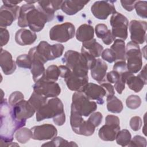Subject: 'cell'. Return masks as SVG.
Segmentation results:
<instances>
[{
  "label": "cell",
  "mask_w": 147,
  "mask_h": 147,
  "mask_svg": "<svg viewBox=\"0 0 147 147\" xmlns=\"http://www.w3.org/2000/svg\"><path fill=\"white\" fill-rule=\"evenodd\" d=\"M147 24L145 21L131 20L129 23V30L131 41L142 44L146 40Z\"/></svg>",
  "instance_id": "9a60e30c"
},
{
  "label": "cell",
  "mask_w": 147,
  "mask_h": 147,
  "mask_svg": "<svg viewBox=\"0 0 147 147\" xmlns=\"http://www.w3.org/2000/svg\"><path fill=\"white\" fill-rule=\"evenodd\" d=\"M131 139V134L130 131L127 129H123L119 130L115 138L117 144L122 146H127Z\"/></svg>",
  "instance_id": "e575fe53"
},
{
  "label": "cell",
  "mask_w": 147,
  "mask_h": 147,
  "mask_svg": "<svg viewBox=\"0 0 147 147\" xmlns=\"http://www.w3.org/2000/svg\"><path fill=\"white\" fill-rule=\"evenodd\" d=\"M24 98V96L20 91H14L10 94L9 98V103L13 107L16 103L23 100Z\"/></svg>",
  "instance_id": "60d3db41"
},
{
  "label": "cell",
  "mask_w": 147,
  "mask_h": 147,
  "mask_svg": "<svg viewBox=\"0 0 147 147\" xmlns=\"http://www.w3.org/2000/svg\"><path fill=\"white\" fill-rule=\"evenodd\" d=\"M49 22L47 16L33 4H25L21 6L18 18V25L21 28L29 26L33 32L41 31Z\"/></svg>",
  "instance_id": "7a4b0ae2"
},
{
  "label": "cell",
  "mask_w": 147,
  "mask_h": 147,
  "mask_svg": "<svg viewBox=\"0 0 147 147\" xmlns=\"http://www.w3.org/2000/svg\"><path fill=\"white\" fill-rule=\"evenodd\" d=\"M33 139L36 140H48L55 137L57 134V130L55 126L51 124H43L32 127Z\"/></svg>",
  "instance_id": "e0dca14e"
},
{
  "label": "cell",
  "mask_w": 147,
  "mask_h": 147,
  "mask_svg": "<svg viewBox=\"0 0 147 147\" xmlns=\"http://www.w3.org/2000/svg\"><path fill=\"white\" fill-rule=\"evenodd\" d=\"M37 38V36L34 32L26 29H19L15 35L16 42L22 46L33 44Z\"/></svg>",
  "instance_id": "cb8c5ba5"
},
{
  "label": "cell",
  "mask_w": 147,
  "mask_h": 147,
  "mask_svg": "<svg viewBox=\"0 0 147 147\" xmlns=\"http://www.w3.org/2000/svg\"><path fill=\"white\" fill-rule=\"evenodd\" d=\"M126 104L128 108L135 110L140 106L141 104V99L138 95H131L127 98Z\"/></svg>",
  "instance_id": "74e56055"
},
{
  "label": "cell",
  "mask_w": 147,
  "mask_h": 147,
  "mask_svg": "<svg viewBox=\"0 0 147 147\" xmlns=\"http://www.w3.org/2000/svg\"><path fill=\"white\" fill-rule=\"evenodd\" d=\"M137 15L143 18L147 17V2L145 1H136L134 5Z\"/></svg>",
  "instance_id": "d590c367"
},
{
  "label": "cell",
  "mask_w": 147,
  "mask_h": 147,
  "mask_svg": "<svg viewBox=\"0 0 147 147\" xmlns=\"http://www.w3.org/2000/svg\"><path fill=\"white\" fill-rule=\"evenodd\" d=\"M28 101L37 112L47 102L48 100L47 98L45 96L37 94L33 91Z\"/></svg>",
  "instance_id": "f546056e"
},
{
  "label": "cell",
  "mask_w": 147,
  "mask_h": 147,
  "mask_svg": "<svg viewBox=\"0 0 147 147\" xmlns=\"http://www.w3.org/2000/svg\"><path fill=\"white\" fill-rule=\"evenodd\" d=\"M82 48L95 58L99 57L103 51V46L96 42L95 38L83 42Z\"/></svg>",
  "instance_id": "4316f807"
},
{
  "label": "cell",
  "mask_w": 147,
  "mask_h": 147,
  "mask_svg": "<svg viewBox=\"0 0 147 147\" xmlns=\"http://www.w3.org/2000/svg\"><path fill=\"white\" fill-rule=\"evenodd\" d=\"M0 65L3 72L6 75L12 74L16 69V64L12 59L10 53L6 50L1 49Z\"/></svg>",
  "instance_id": "7402d4cb"
},
{
  "label": "cell",
  "mask_w": 147,
  "mask_h": 147,
  "mask_svg": "<svg viewBox=\"0 0 147 147\" xmlns=\"http://www.w3.org/2000/svg\"><path fill=\"white\" fill-rule=\"evenodd\" d=\"M99 84H100V86H101L102 87H103L105 88V90L106 92V98L111 97L114 95L115 92H114V87L111 83L106 81V82H103Z\"/></svg>",
  "instance_id": "c3c4849f"
},
{
  "label": "cell",
  "mask_w": 147,
  "mask_h": 147,
  "mask_svg": "<svg viewBox=\"0 0 147 147\" xmlns=\"http://www.w3.org/2000/svg\"><path fill=\"white\" fill-rule=\"evenodd\" d=\"M146 65H145L143 67L142 71L140 72V73L137 75L144 83L145 84H146Z\"/></svg>",
  "instance_id": "db71d44e"
},
{
  "label": "cell",
  "mask_w": 147,
  "mask_h": 147,
  "mask_svg": "<svg viewBox=\"0 0 147 147\" xmlns=\"http://www.w3.org/2000/svg\"><path fill=\"white\" fill-rule=\"evenodd\" d=\"M103 115L100 112H95L90 114L88 120L96 127L102 122Z\"/></svg>",
  "instance_id": "ee69618b"
},
{
  "label": "cell",
  "mask_w": 147,
  "mask_h": 147,
  "mask_svg": "<svg viewBox=\"0 0 147 147\" xmlns=\"http://www.w3.org/2000/svg\"><path fill=\"white\" fill-rule=\"evenodd\" d=\"M119 119L117 116L108 115L105 118V125L98 131L99 138L105 141H113L120 130Z\"/></svg>",
  "instance_id": "9c48e42d"
},
{
  "label": "cell",
  "mask_w": 147,
  "mask_h": 147,
  "mask_svg": "<svg viewBox=\"0 0 147 147\" xmlns=\"http://www.w3.org/2000/svg\"><path fill=\"white\" fill-rule=\"evenodd\" d=\"M26 121L16 119L11 111V106L6 99L1 102V143L11 142L14 133L26 125Z\"/></svg>",
  "instance_id": "6da1fadb"
},
{
  "label": "cell",
  "mask_w": 147,
  "mask_h": 147,
  "mask_svg": "<svg viewBox=\"0 0 147 147\" xmlns=\"http://www.w3.org/2000/svg\"><path fill=\"white\" fill-rule=\"evenodd\" d=\"M16 64L21 68L30 69L32 61L28 54H24L18 56L16 59Z\"/></svg>",
  "instance_id": "8d00e7d4"
},
{
  "label": "cell",
  "mask_w": 147,
  "mask_h": 147,
  "mask_svg": "<svg viewBox=\"0 0 147 147\" xmlns=\"http://www.w3.org/2000/svg\"><path fill=\"white\" fill-rule=\"evenodd\" d=\"M20 7L16 5L12 7L2 6L0 9V26L6 28L10 26L19 16Z\"/></svg>",
  "instance_id": "ffe728a7"
},
{
  "label": "cell",
  "mask_w": 147,
  "mask_h": 147,
  "mask_svg": "<svg viewBox=\"0 0 147 147\" xmlns=\"http://www.w3.org/2000/svg\"><path fill=\"white\" fill-rule=\"evenodd\" d=\"M60 75V70L59 67L55 65H51L47 68L41 77L46 80L56 82L58 80Z\"/></svg>",
  "instance_id": "d6a6232c"
},
{
  "label": "cell",
  "mask_w": 147,
  "mask_h": 147,
  "mask_svg": "<svg viewBox=\"0 0 147 147\" xmlns=\"http://www.w3.org/2000/svg\"><path fill=\"white\" fill-rule=\"evenodd\" d=\"M107 64L100 59H96V64L91 69V75L93 79L97 81L99 84L106 81V71L107 70Z\"/></svg>",
  "instance_id": "603a6c76"
},
{
  "label": "cell",
  "mask_w": 147,
  "mask_h": 147,
  "mask_svg": "<svg viewBox=\"0 0 147 147\" xmlns=\"http://www.w3.org/2000/svg\"><path fill=\"white\" fill-rule=\"evenodd\" d=\"M33 91L46 98H55L60 94L61 88L58 83L41 77L34 84Z\"/></svg>",
  "instance_id": "7c38bea8"
},
{
  "label": "cell",
  "mask_w": 147,
  "mask_h": 147,
  "mask_svg": "<svg viewBox=\"0 0 147 147\" xmlns=\"http://www.w3.org/2000/svg\"><path fill=\"white\" fill-rule=\"evenodd\" d=\"M113 70L117 72L119 74H123L127 71H129L127 70L126 63L125 61L123 60L115 61L114 65L113 66Z\"/></svg>",
  "instance_id": "f6af8a7d"
},
{
  "label": "cell",
  "mask_w": 147,
  "mask_h": 147,
  "mask_svg": "<svg viewBox=\"0 0 147 147\" xmlns=\"http://www.w3.org/2000/svg\"><path fill=\"white\" fill-rule=\"evenodd\" d=\"M71 107L80 115L88 117L97 109V105L96 102L90 101L82 92L76 91L72 95Z\"/></svg>",
  "instance_id": "5b68a950"
},
{
  "label": "cell",
  "mask_w": 147,
  "mask_h": 147,
  "mask_svg": "<svg viewBox=\"0 0 147 147\" xmlns=\"http://www.w3.org/2000/svg\"><path fill=\"white\" fill-rule=\"evenodd\" d=\"M95 30L97 37L102 39L107 34L109 29L105 24H99L95 26Z\"/></svg>",
  "instance_id": "7bdbcfd3"
},
{
  "label": "cell",
  "mask_w": 147,
  "mask_h": 147,
  "mask_svg": "<svg viewBox=\"0 0 147 147\" xmlns=\"http://www.w3.org/2000/svg\"><path fill=\"white\" fill-rule=\"evenodd\" d=\"M49 118H53V122L57 126H61L65 122L63 103L57 97L48 100L36 112V121L38 122Z\"/></svg>",
  "instance_id": "3957f363"
},
{
  "label": "cell",
  "mask_w": 147,
  "mask_h": 147,
  "mask_svg": "<svg viewBox=\"0 0 147 147\" xmlns=\"http://www.w3.org/2000/svg\"><path fill=\"white\" fill-rule=\"evenodd\" d=\"M60 70V76L64 78L66 84L71 91H81L88 82V76L80 77L74 74L66 65L59 66Z\"/></svg>",
  "instance_id": "30bf717a"
},
{
  "label": "cell",
  "mask_w": 147,
  "mask_h": 147,
  "mask_svg": "<svg viewBox=\"0 0 147 147\" xmlns=\"http://www.w3.org/2000/svg\"><path fill=\"white\" fill-rule=\"evenodd\" d=\"M142 120L140 117L135 116L132 117L129 122L131 129L134 131H138L142 126Z\"/></svg>",
  "instance_id": "bcb514c9"
},
{
  "label": "cell",
  "mask_w": 147,
  "mask_h": 147,
  "mask_svg": "<svg viewBox=\"0 0 147 147\" xmlns=\"http://www.w3.org/2000/svg\"><path fill=\"white\" fill-rule=\"evenodd\" d=\"M89 2V1H63L61 9L66 14L72 16L80 11Z\"/></svg>",
  "instance_id": "d4e9b609"
},
{
  "label": "cell",
  "mask_w": 147,
  "mask_h": 147,
  "mask_svg": "<svg viewBox=\"0 0 147 147\" xmlns=\"http://www.w3.org/2000/svg\"><path fill=\"white\" fill-rule=\"evenodd\" d=\"M110 49L114 52L116 57V61L126 60L125 43L121 39H116L114 44L111 46Z\"/></svg>",
  "instance_id": "83f0119b"
},
{
  "label": "cell",
  "mask_w": 147,
  "mask_h": 147,
  "mask_svg": "<svg viewBox=\"0 0 147 147\" xmlns=\"http://www.w3.org/2000/svg\"><path fill=\"white\" fill-rule=\"evenodd\" d=\"M0 37H1V48L5 45L9 41L10 35L8 30L5 28H0Z\"/></svg>",
  "instance_id": "7dc6e473"
},
{
  "label": "cell",
  "mask_w": 147,
  "mask_h": 147,
  "mask_svg": "<svg viewBox=\"0 0 147 147\" xmlns=\"http://www.w3.org/2000/svg\"><path fill=\"white\" fill-rule=\"evenodd\" d=\"M16 140L21 144H25L31 138H33V133L31 129L26 127H21L16 131L15 134Z\"/></svg>",
  "instance_id": "1f68e13d"
},
{
  "label": "cell",
  "mask_w": 147,
  "mask_h": 147,
  "mask_svg": "<svg viewBox=\"0 0 147 147\" xmlns=\"http://www.w3.org/2000/svg\"><path fill=\"white\" fill-rule=\"evenodd\" d=\"M107 110L113 113H119L123 110L122 102L115 95L106 98Z\"/></svg>",
  "instance_id": "4dcf8cb0"
},
{
  "label": "cell",
  "mask_w": 147,
  "mask_h": 147,
  "mask_svg": "<svg viewBox=\"0 0 147 147\" xmlns=\"http://www.w3.org/2000/svg\"><path fill=\"white\" fill-rule=\"evenodd\" d=\"M42 146H78V145L73 142H68L60 137H55L52 140L41 145Z\"/></svg>",
  "instance_id": "836d02e7"
},
{
  "label": "cell",
  "mask_w": 147,
  "mask_h": 147,
  "mask_svg": "<svg viewBox=\"0 0 147 147\" xmlns=\"http://www.w3.org/2000/svg\"><path fill=\"white\" fill-rule=\"evenodd\" d=\"M21 1H16V0H3L2 2L3 3L4 6H9V7H12L16 6L17 4L21 2Z\"/></svg>",
  "instance_id": "f5cc1de1"
},
{
  "label": "cell",
  "mask_w": 147,
  "mask_h": 147,
  "mask_svg": "<svg viewBox=\"0 0 147 147\" xmlns=\"http://www.w3.org/2000/svg\"><path fill=\"white\" fill-rule=\"evenodd\" d=\"M11 111L14 117L18 121H26L27 119L32 117L36 112L28 101L24 99L11 107Z\"/></svg>",
  "instance_id": "2e32d148"
},
{
  "label": "cell",
  "mask_w": 147,
  "mask_h": 147,
  "mask_svg": "<svg viewBox=\"0 0 147 147\" xmlns=\"http://www.w3.org/2000/svg\"><path fill=\"white\" fill-rule=\"evenodd\" d=\"M70 124L72 130L77 134L90 136L95 131V127L88 121H84L78 113L71 107Z\"/></svg>",
  "instance_id": "52a82bcc"
},
{
  "label": "cell",
  "mask_w": 147,
  "mask_h": 147,
  "mask_svg": "<svg viewBox=\"0 0 147 147\" xmlns=\"http://www.w3.org/2000/svg\"><path fill=\"white\" fill-rule=\"evenodd\" d=\"M94 30L93 27L88 24L81 25L76 32V39L82 42L89 41L94 38Z\"/></svg>",
  "instance_id": "484cf974"
},
{
  "label": "cell",
  "mask_w": 147,
  "mask_h": 147,
  "mask_svg": "<svg viewBox=\"0 0 147 147\" xmlns=\"http://www.w3.org/2000/svg\"><path fill=\"white\" fill-rule=\"evenodd\" d=\"M120 75L114 70L111 71L106 74V81L110 83H115L119 79Z\"/></svg>",
  "instance_id": "681fc988"
},
{
  "label": "cell",
  "mask_w": 147,
  "mask_h": 147,
  "mask_svg": "<svg viewBox=\"0 0 147 147\" xmlns=\"http://www.w3.org/2000/svg\"><path fill=\"white\" fill-rule=\"evenodd\" d=\"M63 2V1H38L37 7L47 16L49 22L54 18L55 12L61 9Z\"/></svg>",
  "instance_id": "44dd1931"
},
{
  "label": "cell",
  "mask_w": 147,
  "mask_h": 147,
  "mask_svg": "<svg viewBox=\"0 0 147 147\" xmlns=\"http://www.w3.org/2000/svg\"><path fill=\"white\" fill-rule=\"evenodd\" d=\"M115 37H114L113 36V35L112 34L111 31L110 30H109L107 34L102 40V41L103 42V43L105 44L110 45L115 40Z\"/></svg>",
  "instance_id": "816d5d0a"
},
{
  "label": "cell",
  "mask_w": 147,
  "mask_h": 147,
  "mask_svg": "<svg viewBox=\"0 0 147 147\" xmlns=\"http://www.w3.org/2000/svg\"><path fill=\"white\" fill-rule=\"evenodd\" d=\"M1 146H19V145L17 144L16 142H5V143H1Z\"/></svg>",
  "instance_id": "11a10c76"
},
{
  "label": "cell",
  "mask_w": 147,
  "mask_h": 147,
  "mask_svg": "<svg viewBox=\"0 0 147 147\" xmlns=\"http://www.w3.org/2000/svg\"><path fill=\"white\" fill-rule=\"evenodd\" d=\"M36 49L38 56L45 63L60 57L63 53L64 47L60 44L50 45L47 41H42L36 47Z\"/></svg>",
  "instance_id": "ba28073f"
},
{
  "label": "cell",
  "mask_w": 147,
  "mask_h": 147,
  "mask_svg": "<svg viewBox=\"0 0 147 147\" xmlns=\"http://www.w3.org/2000/svg\"><path fill=\"white\" fill-rule=\"evenodd\" d=\"M126 83L130 90L136 92H140L145 85V83L138 76H135L132 73H130L126 78Z\"/></svg>",
  "instance_id": "f1b7e54d"
},
{
  "label": "cell",
  "mask_w": 147,
  "mask_h": 147,
  "mask_svg": "<svg viewBox=\"0 0 147 147\" xmlns=\"http://www.w3.org/2000/svg\"><path fill=\"white\" fill-rule=\"evenodd\" d=\"M127 146L145 147L146 146V140L145 138L141 136H135L132 139H131Z\"/></svg>",
  "instance_id": "ab89813d"
},
{
  "label": "cell",
  "mask_w": 147,
  "mask_h": 147,
  "mask_svg": "<svg viewBox=\"0 0 147 147\" xmlns=\"http://www.w3.org/2000/svg\"><path fill=\"white\" fill-rule=\"evenodd\" d=\"M115 1H98L93 3L91 11L95 17L99 20H106L110 14L116 12L114 6Z\"/></svg>",
  "instance_id": "5bb4252c"
},
{
  "label": "cell",
  "mask_w": 147,
  "mask_h": 147,
  "mask_svg": "<svg viewBox=\"0 0 147 147\" xmlns=\"http://www.w3.org/2000/svg\"><path fill=\"white\" fill-rule=\"evenodd\" d=\"M80 53L82 54V56L83 57L84 59L85 60V61L87 63V65L88 66V69H92L96 64V59L94 57L91 56L90 54H89L87 51H86L82 48H81Z\"/></svg>",
  "instance_id": "f35d334b"
},
{
  "label": "cell",
  "mask_w": 147,
  "mask_h": 147,
  "mask_svg": "<svg viewBox=\"0 0 147 147\" xmlns=\"http://www.w3.org/2000/svg\"><path fill=\"white\" fill-rule=\"evenodd\" d=\"M112 27L111 33L114 37H119L125 40L127 37V28L129 22L127 18L117 11L112 14L110 20Z\"/></svg>",
  "instance_id": "4fadbf2b"
},
{
  "label": "cell",
  "mask_w": 147,
  "mask_h": 147,
  "mask_svg": "<svg viewBox=\"0 0 147 147\" xmlns=\"http://www.w3.org/2000/svg\"><path fill=\"white\" fill-rule=\"evenodd\" d=\"M137 1H128V0H121V3L122 6L128 11H132L134 8V5Z\"/></svg>",
  "instance_id": "f907efd6"
},
{
  "label": "cell",
  "mask_w": 147,
  "mask_h": 147,
  "mask_svg": "<svg viewBox=\"0 0 147 147\" xmlns=\"http://www.w3.org/2000/svg\"><path fill=\"white\" fill-rule=\"evenodd\" d=\"M28 55L32 61L30 72L33 76V79L36 82L45 73V69L44 65L45 63L37 53L36 47L30 49Z\"/></svg>",
  "instance_id": "d6986e66"
},
{
  "label": "cell",
  "mask_w": 147,
  "mask_h": 147,
  "mask_svg": "<svg viewBox=\"0 0 147 147\" xmlns=\"http://www.w3.org/2000/svg\"><path fill=\"white\" fill-rule=\"evenodd\" d=\"M125 54L127 70L132 73H137L142 68V53L138 44L133 41L129 42L126 47Z\"/></svg>",
  "instance_id": "8992f818"
},
{
  "label": "cell",
  "mask_w": 147,
  "mask_h": 147,
  "mask_svg": "<svg viewBox=\"0 0 147 147\" xmlns=\"http://www.w3.org/2000/svg\"><path fill=\"white\" fill-rule=\"evenodd\" d=\"M80 92H82L89 99L95 100L99 105L104 103L103 98L106 96V92L101 86L93 83H87Z\"/></svg>",
  "instance_id": "ac0fdd59"
},
{
  "label": "cell",
  "mask_w": 147,
  "mask_h": 147,
  "mask_svg": "<svg viewBox=\"0 0 147 147\" xmlns=\"http://www.w3.org/2000/svg\"><path fill=\"white\" fill-rule=\"evenodd\" d=\"M62 60L65 65L75 75L80 77L88 76L89 69L80 53L75 51L69 50L65 53Z\"/></svg>",
  "instance_id": "277c9868"
},
{
  "label": "cell",
  "mask_w": 147,
  "mask_h": 147,
  "mask_svg": "<svg viewBox=\"0 0 147 147\" xmlns=\"http://www.w3.org/2000/svg\"><path fill=\"white\" fill-rule=\"evenodd\" d=\"M75 33V26L67 22L53 26L49 31V38L53 41L65 42L72 38Z\"/></svg>",
  "instance_id": "8fae6325"
},
{
  "label": "cell",
  "mask_w": 147,
  "mask_h": 147,
  "mask_svg": "<svg viewBox=\"0 0 147 147\" xmlns=\"http://www.w3.org/2000/svg\"><path fill=\"white\" fill-rule=\"evenodd\" d=\"M101 56L104 60L110 63L116 61V57L114 52L109 48H107L103 51L101 54Z\"/></svg>",
  "instance_id": "b9f144b4"
}]
</instances>
